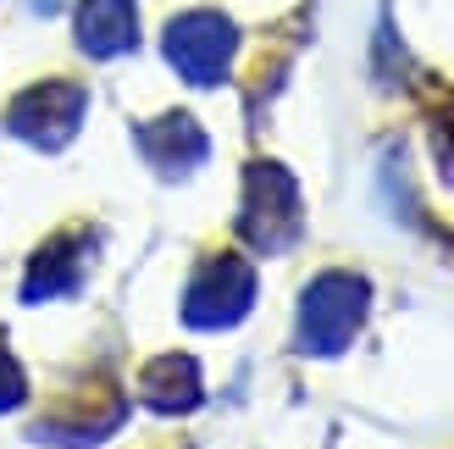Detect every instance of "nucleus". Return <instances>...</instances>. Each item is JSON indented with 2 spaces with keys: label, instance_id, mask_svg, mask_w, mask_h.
Returning a JSON list of instances; mask_svg holds the SVG:
<instances>
[{
  "label": "nucleus",
  "instance_id": "obj_7",
  "mask_svg": "<svg viewBox=\"0 0 454 449\" xmlns=\"http://www.w3.org/2000/svg\"><path fill=\"white\" fill-rule=\"evenodd\" d=\"M100 233L95 228H67L56 233L44 250L28 261V278H22V300H61V295H78L83 272H89V256H95Z\"/></svg>",
  "mask_w": 454,
  "mask_h": 449
},
{
  "label": "nucleus",
  "instance_id": "obj_6",
  "mask_svg": "<svg viewBox=\"0 0 454 449\" xmlns=\"http://www.w3.org/2000/svg\"><path fill=\"white\" fill-rule=\"evenodd\" d=\"M133 139H139V155L150 161V172L167 177V184H184V177L200 172V167H206V155H211L206 128H200L189 111H161L155 122L133 128Z\"/></svg>",
  "mask_w": 454,
  "mask_h": 449
},
{
  "label": "nucleus",
  "instance_id": "obj_5",
  "mask_svg": "<svg viewBox=\"0 0 454 449\" xmlns=\"http://www.w3.org/2000/svg\"><path fill=\"white\" fill-rule=\"evenodd\" d=\"M83 111H89L83 83L44 78V83L22 89V95L12 100V111H6V128H12V139L34 145V150H44V155H56V150H67V145H73V133L83 128Z\"/></svg>",
  "mask_w": 454,
  "mask_h": 449
},
{
  "label": "nucleus",
  "instance_id": "obj_4",
  "mask_svg": "<svg viewBox=\"0 0 454 449\" xmlns=\"http://www.w3.org/2000/svg\"><path fill=\"white\" fill-rule=\"evenodd\" d=\"M161 51H167L172 73L184 83L211 89V83L227 78V67L239 56V28H233V17H222V12H184V17L167 22Z\"/></svg>",
  "mask_w": 454,
  "mask_h": 449
},
{
  "label": "nucleus",
  "instance_id": "obj_9",
  "mask_svg": "<svg viewBox=\"0 0 454 449\" xmlns=\"http://www.w3.org/2000/svg\"><path fill=\"white\" fill-rule=\"evenodd\" d=\"M139 394L155 416H189L200 399H206V377H200L194 355H155V361L139 372Z\"/></svg>",
  "mask_w": 454,
  "mask_h": 449
},
{
  "label": "nucleus",
  "instance_id": "obj_8",
  "mask_svg": "<svg viewBox=\"0 0 454 449\" xmlns=\"http://www.w3.org/2000/svg\"><path fill=\"white\" fill-rule=\"evenodd\" d=\"M73 34H78V51L95 61L128 56L139 44V6L133 0H83L73 17Z\"/></svg>",
  "mask_w": 454,
  "mask_h": 449
},
{
  "label": "nucleus",
  "instance_id": "obj_2",
  "mask_svg": "<svg viewBox=\"0 0 454 449\" xmlns=\"http://www.w3.org/2000/svg\"><path fill=\"white\" fill-rule=\"evenodd\" d=\"M305 233V206L294 172L278 161H249L239 194V239L255 256H288Z\"/></svg>",
  "mask_w": 454,
  "mask_h": 449
},
{
  "label": "nucleus",
  "instance_id": "obj_10",
  "mask_svg": "<svg viewBox=\"0 0 454 449\" xmlns=\"http://www.w3.org/2000/svg\"><path fill=\"white\" fill-rule=\"evenodd\" d=\"M22 399H28V377H22V366H17V355L0 344V416L6 411H17Z\"/></svg>",
  "mask_w": 454,
  "mask_h": 449
},
{
  "label": "nucleus",
  "instance_id": "obj_1",
  "mask_svg": "<svg viewBox=\"0 0 454 449\" xmlns=\"http://www.w3.org/2000/svg\"><path fill=\"white\" fill-rule=\"evenodd\" d=\"M366 311H372V283L360 272H316L300 295V317H294V350L300 355H344L355 344V333L366 327Z\"/></svg>",
  "mask_w": 454,
  "mask_h": 449
},
{
  "label": "nucleus",
  "instance_id": "obj_3",
  "mask_svg": "<svg viewBox=\"0 0 454 449\" xmlns=\"http://www.w3.org/2000/svg\"><path fill=\"white\" fill-rule=\"evenodd\" d=\"M255 305V266L233 250H216L194 266L189 295H184V327L194 333H227L249 317Z\"/></svg>",
  "mask_w": 454,
  "mask_h": 449
}]
</instances>
